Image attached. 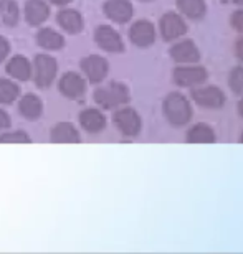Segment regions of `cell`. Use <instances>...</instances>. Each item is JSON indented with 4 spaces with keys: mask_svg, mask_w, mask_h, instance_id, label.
<instances>
[{
    "mask_svg": "<svg viewBox=\"0 0 243 254\" xmlns=\"http://www.w3.org/2000/svg\"><path fill=\"white\" fill-rule=\"evenodd\" d=\"M170 57L175 60L177 63H194L200 58L199 48L195 47L194 42L190 40H184V42L175 43L170 48Z\"/></svg>",
    "mask_w": 243,
    "mask_h": 254,
    "instance_id": "19",
    "label": "cell"
},
{
    "mask_svg": "<svg viewBox=\"0 0 243 254\" xmlns=\"http://www.w3.org/2000/svg\"><path fill=\"white\" fill-rule=\"evenodd\" d=\"M20 20V8L15 0H0V22L15 27Z\"/></svg>",
    "mask_w": 243,
    "mask_h": 254,
    "instance_id": "22",
    "label": "cell"
},
{
    "mask_svg": "<svg viewBox=\"0 0 243 254\" xmlns=\"http://www.w3.org/2000/svg\"><path fill=\"white\" fill-rule=\"evenodd\" d=\"M32 139L25 130H13L0 134V144H30Z\"/></svg>",
    "mask_w": 243,
    "mask_h": 254,
    "instance_id": "25",
    "label": "cell"
},
{
    "mask_svg": "<svg viewBox=\"0 0 243 254\" xmlns=\"http://www.w3.org/2000/svg\"><path fill=\"white\" fill-rule=\"evenodd\" d=\"M18 113L27 121H37L43 114V103L37 94L28 93L18 101Z\"/></svg>",
    "mask_w": 243,
    "mask_h": 254,
    "instance_id": "18",
    "label": "cell"
},
{
    "mask_svg": "<svg viewBox=\"0 0 243 254\" xmlns=\"http://www.w3.org/2000/svg\"><path fill=\"white\" fill-rule=\"evenodd\" d=\"M164 109V116L167 123L174 127H182L185 126L192 118V108L184 96L179 93H172L164 99L162 104Z\"/></svg>",
    "mask_w": 243,
    "mask_h": 254,
    "instance_id": "1",
    "label": "cell"
},
{
    "mask_svg": "<svg viewBox=\"0 0 243 254\" xmlns=\"http://www.w3.org/2000/svg\"><path fill=\"white\" fill-rule=\"evenodd\" d=\"M58 91L63 98L77 101L81 99L86 93V81L77 71H68L58 81Z\"/></svg>",
    "mask_w": 243,
    "mask_h": 254,
    "instance_id": "6",
    "label": "cell"
},
{
    "mask_svg": "<svg viewBox=\"0 0 243 254\" xmlns=\"http://www.w3.org/2000/svg\"><path fill=\"white\" fill-rule=\"evenodd\" d=\"M113 121L118 130L126 137H136L141 132V127H143L141 116L133 108L118 109L113 116Z\"/></svg>",
    "mask_w": 243,
    "mask_h": 254,
    "instance_id": "4",
    "label": "cell"
},
{
    "mask_svg": "<svg viewBox=\"0 0 243 254\" xmlns=\"http://www.w3.org/2000/svg\"><path fill=\"white\" fill-rule=\"evenodd\" d=\"M94 101L103 109L121 108L129 101V89L123 83L113 81V83L101 86V88L94 91Z\"/></svg>",
    "mask_w": 243,
    "mask_h": 254,
    "instance_id": "2",
    "label": "cell"
},
{
    "mask_svg": "<svg viewBox=\"0 0 243 254\" xmlns=\"http://www.w3.org/2000/svg\"><path fill=\"white\" fill-rule=\"evenodd\" d=\"M235 53H237V57H239L242 62H243V38H240L239 42H237V45H235Z\"/></svg>",
    "mask_w": 243,
    "mask_h": 254,
    "instance_id": "30",
    "label": "cell"
},
{
    "mask_svg": "<svg viewBox=\"0 0 243 254\" xmlns=\"http://www.w3.org/2000/svg\"><path fill=\"white\" fill-rule=\"evenodd\" d=\"M57 22L60 28L65 30L68 35H78L84 28V18L78 10L75 8H63L57 15Z\"/></svg>",
    "mask_w": 243,
    "mask_h": 254,
    "instance_id": "13",
    "label": "cell"
},
{
    "mask_svg": "<svg viewBox=\"0 0 243 254\" xmlns=\"http://www.w3.org/2000/svg\"><path fill=\"white\" fill-rule=\"evenodd\" d=\"M229 84L235 94L243 96V68H237L230 73Z\"/></svg>",
    "mask_w": 243,
    "mask_h": 254,
    "instance_id": "26",
    "label": "cell"
},
{
    "mask_svg": "<svg viewBox=\"0 0 243 254\" xmlns=\"http://www.w3.org/2000/svg\"><path fill=\"white\" fill-rule=\"evenodd\" d=\"M207 79V71L202 66H184L174 71V81L179 86H195Z\"/></svg>",
    "mask_w": 243,
    "mask_h": 254,
    "instance_id": "15",
    "label": "cell"
},
{
    "mask_svg": "<svg viewBox=\"0 0 243 254\" xmlns=\"http://www.w3.org/2000/svg\"><path fill=\"white\" fill-rule=\"evenodd\" d=\"M234 3H237V5H243V0H234Z\"/></svg>",
    "mask_w": 243,
    "mask_h": 254,
    "instance_id": "33",
    "label": "cell"
},
{
    "mask_svg": "<svg viewBox=\"0 0 243 254\" xmlns=\"http://www.w3.org/2000/svg\"><path fill=\"white\" fill-rule=\"evenodd\" d=\"M129 38L136 47L148 48L156 40V28L149 20H139L129 30Z\"/></svg>",
    "mask_w": 243,
    "mask_h": 254,
    "instance_id": "11",
    "label": "cell"
},
{
    "mask_svg": "<svg viewBox=\"0 0 243 254\" xmlns=\"http://www.w3.org/2000/svg\"><path fill=\"white\" fill-rule=\"evenodd\" d=\"M230 22H232V27L243 33V10H239V12H235L234 15H232Z\"/></svg>",
    "mask_w": 243,
    "mask_h": 254,
    "instance_id": "28",
    "label": "cell"
},
{
    "mask_svg": "<svg viewBox=\"0 0 243 254\" xmlns=\"http://www.w3.org/2000/svg\"><path fill=\"white\" fill-rule=\"evenodd\" d=\"M20 98V86L15 79L0 78V104H13Z\"/></svg>",
    "mask_w": 243,
    "mask_h": 254,
    "instance_id": "23",
    "label": "cell"
},
{
    "mask_svg": "<svg viewBox=\"0 0 243 254\" xmlns=\"http://www.w3.org/2000/svg\"><path fill=\"white\" fill-rule=\"evenodd\" d=\"M10 55V43L8 40L0 35V63H3Z\"/></svg>",
    "mask_w": 243,
    "mask_h": 254,
    "instance_id": "27",
    "label": "cell"
},
{
    "mask_svg": "<svg viewBox=\"0 0 243 254\" xmlns=\"http://www.w3.org/2000/svg\"><path fill=\"white\" fill-rule=\"evenodd\" d=\"M5 71L15 81H28L32 78V63L23 55H15L5 64Z\"/></svg>",
    "mask_w": 243,
    "mask_h": 254,
    "instance_id": "17",
    "label": "cell"
},
{
    "mask_svg": "<svg viewBox=\"0 0 243 254\" xmlns=\"http://www.w3.org/2000/svg\"><path fill=\"white\" fill-rule=\"evenodd\" d=\"M23 15L30 27H40L50 17V5L45 0H27Z\"/></svg>",
    "mask_w": 243,
    "mask_h": 254,
    "instance_id": "12",
    "label": "cell"
},
{
    "mask_svg": "<svg viewBox=\"0 0 243 254\" xmlns=\"http://www.w3.org/2000/svg\"><path fill=\"white\" fill-rule=\"evenodd\" d=\"M185 32H187V25L179 13L169 12L161 18V33H162V38L167 40V42L177 40Z\"/></svg>",
    "mask_w": 243,
    "mask_h": 254,
    "instance_id": "10",
    "label": "cell"
},
{
    "mask_svg": "<svg viewBox=\"0 0 243 254\" xmlns=\"http://www.w3.org/2000/svg\"><path fill=\"white\" fill-rule=\"evenodd\" d=\"M240 140H242V142H243V134H242V137H240Z\"/></svg>",
    "mask_w": 243,
    "mask_h": 254,
    "instance_id": "34",
    "label": "cell"
},
{
    "mask_svg": "<svg viewBox=\"0 0 243 254\" xmlns=\"http://www.w3.org/2000/svg\"><path fill=\"white\" fill-rule=\"evenodd\" d=\"M239 113H240V116L243 118V99L239 103Z\"/></svg>",
    "mask_w": 243,
    "mask_h": 254,
    "instance_id": "32",
    "label": "cell"
},
{
    "mask_svg": "<svg viewBox=\"0 0 243 254\" xmlns=\"http://www.w3.org/2000/svg\"><path fill=\"white\" fill-rule=\"evenodd\" d=\"M94 42L101 50L108 53H121L124 52V43L121 35L109 25H99L94 32Z\"/></svg>",
    "mask_w": 243,
    "mask_h": 254,
    "instance_id": "7",
    "label": "cell"
},
{
    "mask_svg": "<svg viewBox=\"0 0 243 254\" xmlns=\"http://www.w3.org/2000/svg\"><path fill=\"white\" fill-rule=\"evenodd\" d=\"M58 74V63L50 55H37L32 63V76L38 88H50Z\"/></svg>",
    "mask_w": 243,
    "mask_h": 254,
    "instance_id": "3",
    "label": "cell"
},
{
    "mask_svg": "<svg viewBox=\"0 0 243 254\" xmlns=\"http://www.w3.org/2000/svg\"><path fill=\"white\" fill-rule=\"evenodd\" d=\"M177 7L185 17L192 20H200L207 12L205 0H177Z\"/></svg>",
    "mask_w": 243,
    "mask_h": 254,
    "instance_id": "21",
    "label": "cell"
},
{
    "mask_svg": "<svg viewBox=\"0 0 243 254\" xmlns=\"http://www.w3.org/2000/svg\"><path fill=\"white\" fill-rule=\"evenodd\" d=\"M143 2H149V0H143Z\"/></svg>",
    "mask_w": 243,
    "mask_h": 254,
    "instance_id": "35",
    "label": "cell"
},
{
    "mask_svg": "<svg viewBox=\"0 0 243 254\" xmlns=\"http://www.w3.org/2000/svg\"><path fill=\"white\" fill-rule=\"evenodd\" d=\"M50 140L55 142V144H80L81 135L73 124L62 121V123L55 124L52 127V130H50Z\"/></svg>",
    "mask_w": 243,
    "mask_h": 254,
    "instance_id": "14",
    "label": "cell"
},
{
    "mask_svg": "<svg viewBox=\"0 0 243 254\" xmlns=\"http://www.w3.org/2000/svg\"><path fill=\"white\" fill-rule=\"evenodd\" d=\"M215 140L214 130L205 124H197L187 134V142L190 144H212Z\"/></svg>",
    "mask_w": 243,
    "mask_h": 254,
    "instance_id": "24",
    "label": "cell"
},
{
    "mask_svg": "<svg viewBox=\"0 0 243 254\" xmlns=\"http://www.w3.org/2000/svg\"><path fill=\"white\" fill-rule=\"evenodd\" d=\"M37 43L43 50L57 52V50H62L65 47V37L53 28H42L37 33Z\"/></svg>",
    "mask_w": 243,
    "mask_h": 254,
    "instance_id": "20",
    "label": "cell"
},
{
    "mask_svg": "<svg viewBox=\"0 0 243 254\" xmlns=\"http://www.w3.org/2000/svg\"><path fill=\"white\" fill-rule=\"evenodd\" d=\"M80 68L84 73L86 79L93 84L103 83L104 78L108 76L109 71V63L108 60L103 57H98V55H88L80 62Z\"/></svg>",
    "mask_w": 243,
    "mask_h": 254,
    "instance_id": "5",
    "label": "cell"
},
{
    "mask_svg": "<svg viewBox=\"0 0 243 254\" xmlns=\"http://www.w3.org/2000/svg\"><path fill=\"white\" fill-rule=\"evenodd\" d=\"M103 12L114 23H128L133 18L134 8L129 0H106Z\"/></svg>",
    "mask_w": 243,
    "mask_h": 254,
    "instance_id": "8",
    "label": "cell"
},
{
    "mask_svg": "<svg viewBox=\"0 0 243 254\" xmlns=\"http://www.w3.org/2000/svg\"><path fill=\"white\" fill-rule=\"evenodd\" d=\"M192 98L202 108L217 109L222 108L225 103V94L222 93L215 86H204V88H197L192 91Z\"/></svg>",
    "mask_w": 243,
    "mask_h": 254,
    "instance_id": "9",
    "label": "cell"
},
{
    "mask_svg": "<svg viewBox=\"0 0 243 254\" xmlns=\"http://www.w3.org/2000/svg\"><path fill=\"white\" fill-rule=\"evenodd\" d=\"M80 126L88 132V134H99L106 127V116L99 109L88 108L83 113H80Z\"/></svg>",
    "mask_w": 243,
    "mask_h": 254,
    "instance_id": "16",
    "label": "cell"
},
{
    "mask_svg": "<svg viewBox=\"0 0 243 254\" xmlns=\"http://www.w3.org/2000/svg\"><path fill=\"white\" fill-rule=\"evenodd\" d=\"M10 126H12V119H10V116L7 114V111H3L0 108V130L8 129Z\"/></svg>",
    "mask_w": 243,
    "mask_h": 254,
    "instance_id": "29",
    "label": "cell"
},
{
    "mask_svg": "<svg viewBox=\"0 0 243 254\" xmlns=\"http://www.w3.org/2000/svg\"><path fill=\"white\" fill-rule=\"evenodd\" d=\"M72 2H73V0H48V3L57 5V7H65V5H68Z\"/></svg>",
    "mask_w": 243,
    "mask_h": 254,
    "instance_id": "31",
    "label": "cell"
}]
</instances>
